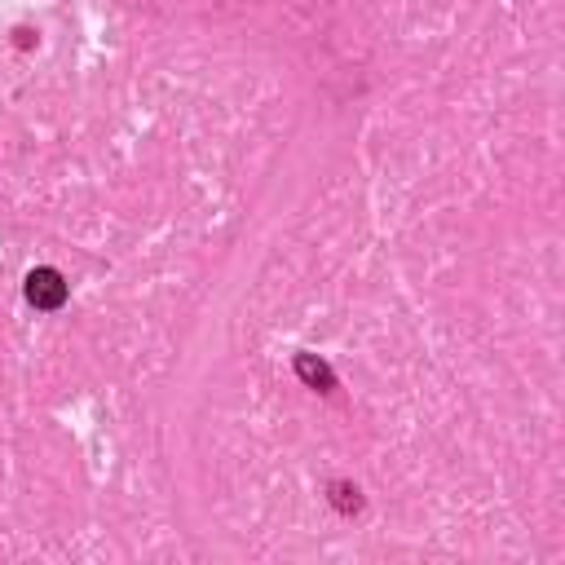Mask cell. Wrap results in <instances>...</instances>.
I'll use <instances>...</instances> for the list:
<instances>
[{"mask_svg": "<svg viewBox=\"0 0 565 565\" xmlns=\"http://www.w3.org/2000/svg\"><path fill=\"white\" fill-rule=\"evenodd\" d=\"M27 301L36 309H62L67 305V279L49 265H40V270L27 274Z\"/></svg>", "mask_w": 565, "mask_h": 565, "instance_id": "1", "label": "cell"}, {"mask_svg": "<svg viewBox=\"0 0 565 565\" xmlns=\"http://www.w3.org/2000/svg\"><path fill=\"white\" fill-rule=\"evenodd\" d=\"M296 371H301V380H305V385H314L318 393H332L336 389L332 367H327V362H318L314 354H296Z\"/></svg>", "mask_w": 565, "mask_h": 565, "instance_id": "2", "label": "cell"}]
</instances>
